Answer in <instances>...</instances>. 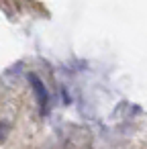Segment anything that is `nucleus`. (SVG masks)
Instances as JSON below:
<instances>
[{"instance_id": "obj_1", "label": "nucleus", "mask_w": 147, "mask_h": 149, "mask_svg": "<svg viewBox=\"0 0 147 149\" xmlns=\"http://www.w3.org/2000/svg\"><path fill=\"white\" fill-rule=\"evenodd\" d=\"M29 80H31V86H33V90H35V92H37V96H39V102H41V106L45 108V104H47V92H45V88H43L41 80H39L35 74H31V76H29Z\"/></svg>"}]
</instances>
